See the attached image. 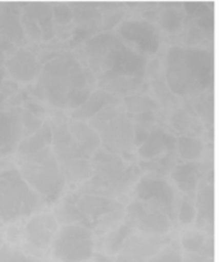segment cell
Instances as JSON below:
<instances>
[{"instance_id": "1", "label": "cell", "mask_w": 219, "mask_h": 262, "mask_svg": "<svg viewBox=\"0 0 219 262\" xmlns=\"http://www.w3.org/2000/svg\"><path fill=\"white\" fill-rule=\"evenodd\" d=\"M91 79L87 69L72 54L64 53L46 61L41 68L35 94L56 109L81 106L90 94Z\"/></svg>"}, {"instance_id": "2", "label": "cell", "mask_w": 219, "mask_h": 262, "mask_svg": "<svg viewBox=\"0 0 219 262\" xmlns=\"http://www.w3.org/2000/svg\"><path fill=\"white\" fill-rule=\"evenodd\" d=\"M90 71L103 87L123 77H145V55L131 49L113 32H103L89 38L84 45Z\"/></svg>"}, {"instance_id": "3", "label": "cell", "mask_w": 219, "mask_h": 262, "mask_svg": "<svg viewBox=\"0 0 219 262\" xmlns=\"http://www.w3.org/2000/svg\"><path fill=\"white\" fill-rule=\"evenodd\" d=\"M163 74L174 96L202 94L213 81V54L197 46H172L164 58Z\"/></svg>"}, {"instance_id": "4", "label": "cell", "mask_w": 219, "mask_h": 262, "mask_svg": "<svg viewBox=\"0 0 219 262\" xmlns=\"http://www.w3.org/2000/svg\"><path fill=\"white\" fill-rule=\"evenodd\" d=\"M90 161L92 177L84 188L108 199L115 200L126 193L138 177L135 166L128 165L127 160L105 150L97 151Z\"/></svg>"}, {"instance_id": "5", "label": "cell", "mask_w": 219, "mask_h": 262, "mask_svg": "<svg viewBox=\"0 0 219 262\" xmlns=\"http://www.w3.org/2000/svg\"><path fill=\"white\" fill-rule=\"evenodd\" d=\"M45 206V200L30 188L19 170L0 171V222L12 223L19 217L32 216Z\"/></svg>"}, {"instance_id": "6", "label": "cell", "mask_w": 219, "mask_h": 262, "mask_svg": "<svg viewBox=\"0 0 219 262\" xmlns=\"http://www.w3.org/2000/svg\"><path fill=\"white\" fill-rule=\"evenodd\" d=\"M19 173L30 188L45 200L46 205L58 201L67 186L51 146L21 161Z\"/></svg>"}, {"instance_id": "7", "label": "cell", "mask_w": 219, "mask_h": 262, "mask_svg": "<svg viewBox=\"0 0 219 262\" xmlns=\"http://www.w3.org/2000/svg\"><path fill=\"white\" fill-rule=\"evenodd\" d=\"M89 124L97 133L105 151L115 154L125 160L132 154L133 123L118 104L109 105L89 120Z\"/></svg>"}, {"instance_id": "8", "label": "cell", "mask_w": 219, "mask_h": 262, "mask_svg": "<svg viewBox=\"0 0 219 262\" xmlns=\"http://www.w3.org/2000/svg\"><path fill=\"white\" fill-rule=\"evenodd\" d=\"M51 253L59 262H84L94 257L96 242L91 229L82 224L64 225L58 229Z\"/></svg>"}, {"instance_id": "9", "label": "cell", "mask_w": 219, "mask_h": 262, "mask_svg": "<svg viewBox=\"0 0 219 262\" xmlns=\"http://www.w3.org/2000/svg\"><path fill=\"white\" fill-rule=\"evenodd\" d=\"M117 36L141 55L155 54L161 48L162 37L159 28L151 20L127 19L117 28Z\"/></svg>"}, {"instance_id": "10", "label": "cell", "mask_w": 219, "mask_h": 262, "mask_svg": "<svg viewBox=\"0 0 219 262\" xmlns=\"http://www.w3.org/2000/svg\"><path fill=\"white\" fill-rule=\"evenodd\" d=\"M136 200L143 201L149 207L166 212L172 220L176 214L177 194L173 187L163 178L146 176L140 178L135 187Z\"/></svg>"}, {"instance_id": "11", "label": "cell", "mask_w": 219, "mask_h": 262, "mask_svg": "<svg viewBox=\"0 0 219 262\" xmlns=\"http://www.w3.org/2000/svg\"><path fill=\"white\" fill-rule=\"evenodd\" d=\"M171 243L167 235H148L133 232L123 243L115 262H146Z\"/></svg>"}, {"instance_id": "12", "label": "cell", "mask_w": 219, "mask_h": 262, "mask_svg": "<svg viewBox=\"0 0 219 262\" xmlns=\"http://www.w3.org/2000/svg\"><path fill=\"white\" fill-rule=\"evenodd\" d=\"M59 224L51 212H38L28 219L25 227V239L28 248L36 252H45L53 245Z\"/></svg>"}, {"instance_id": "13", "label": "cell", "mask_w": 219, "mask_h": 262, "mask_svg": "<svg viewBox=\"0 0 219 262\" xmlns=\"http://www.w3.org/2000/svg\"><path fill=\"white\" fill-rule=\"evenodd\" d=\"M23 31L36 41H49L54 37L53 7L49 4H27L21 14Z\"/></svg>"}, {"instance_id": "14", "label": "cell", "mask_w": 219, "mask_h": 262, "mask_svg": "<svg viewBox=\"0 0 219 262\" xmlns=\"http://www.w3.org/2000/svg\"><path fill=\"white\" fill-rule=\"evenodd\" d=\"M5 72L10 78L21 83H30L40 74L41 63L32 51L27 49H18L4 61Z\"/></svg>"}, {"instance_id": "15", "label": "cell", "mask_w": 219, "mask_h": 262, "mask_svg": "<svg viewBox=\"0 0 219 262\" xmlns=\"http://www.w3.org/2000/svg\"><path fill=\"white\" fill-rule=\"evenodd\" d=\"M23 137L22 107H10L2 112L0 117V155H7L17 150Z\"/></svg>"}, {"instance_id": "16", "label": "cell", "mask_w": 219, "mask_h": 262, "mask_svg": "<svg viewBox=\"0 0 219 262\" xmlns=\"http://www.w3.org/2000/svg\"><path fill=\"white\" fill-rule=\"evenodd\" d=\"M125 106L126 114L133 125H143L151 129L156 120V113L159 109L156 100L146 94L136 92L125 97Z\"/></svg>"}, {"instance_id": "17", "label": "cell", "mask_w": 219, "mask_h": 262, "mask_svg": "<svg viewBox=\"0 0 219 262\" xmlns=\"http://www.w3.org/2000/svg\"><path fill=\"white\" fill-rule=\"evenodd\" d=\"M176 136L158 127L151 128L145 142L137 148L141 161H148L166 154L176 152Z\"/></svg>"}, {"instance_id": "18", "label": "cell", "mask_w": 219, "mask_h": 262, "mask_svg": "<svg viewBox=\"0 0 219 262\" xmlns=\"http://www.w3.org/2000/svg\"><path fill=\"white\" fill-rule=\"evenodd\" d=\"M171 177L185 196H194L202 182V168L196 161L176 164L171 170Z\"/></svg>"}, {"instance_id": "19", "label": "cell", "mask_w": 219, "mask_h": 262, "mask_svg": "<svg viewBox=\"0 0 219 262\" xmlns=\"http://www.w3.org/2000/svg\"><path fill=\"white\" fill-rule=\"evenodd\" d=\"M67 128L79 148L89 159H91L100 150L102 142H100L99 136L89 123L84 120L71 119L67 122Z\"/></svg>"}, {"instance_id": "20", "label": "cell", "mask_w": 219, "mask_h": 262, "mask_svg": "<svg viewBox=\"0 0 219 262\" xmlns=\"http://www.w3.org/2000/svg\"><path fill=\"white\" fill-rule=\"evenodd\" d=\"M195 196V207H196V217L195 223L200 229H208L213 224V210H214V189L213 184L205 182H200Z\"/></svg>"}, {"instance_id": "21", "label": "cell", "mask_w": 219, "mask_h": 262, "mask_svg": "<svg viewBox=\"0 0 219 262\" xmlns=\"http://www.w3.org/2000/svg\"><path fill=\"white\" fill-rule=\"evenodd\" d=\"M51 140H53V129H51L50 122H44L40 129L33 135L25 137L21 140L17 146L18 160L25 161L26 159L36 155L37 152L43 151L44 148L50 147Z\"/></svg>"}, {"instance_id": "22", "label": "cell", "mask_w": 219, "mask_h": 262, "mask_svg": "<svg viewBox=\"0 0 219 262\" xmlns=\"http://www.w3.org/2000/svg\"><path fill=\"white\" fill-rule=\"evenodd\" d=\"M114 104H118L117 96L105 91L104 89H99L96 91H92L86 101L72 112V119L86 122L95 117L97 113L102 112L104 107Z\"/></svg>"}, {"instance_id": "23", "label": "cell", "mask_w": 219, "mask_h": 262, "mask_svg": "<svg viewBox=\"0 0 219 262\" xmlns=\"http://www.w3.org/2000/svg\"><path fill=\"white\" fill-rule=\"evenodd\" d=\"M172 223H173V220L166 212L149 207L146 205V212L141 217L140 222L137 223L135 230H137L138 233H143V234L164 237L171 230Z\"/></svg>"}, {"instance_id": "24", "label": "cell", "mask_w": 219, "mask_h": 262, "mask_svg": "<svg viewBox=\"0 0 219 262\" xmlns=\"http://www.w3.org/2000/svg\"><path fill=\"white\" fill-rule=\"evenodd\" d=\"M25 31L21 23V15L12 9L0 12V40L5 43H18L23 40Z\"/></svg>"}, {"instance_id": "25", "label": "cell", "mask_w": 219, "mask_h": 262, "mask_svg": "<svg viewBox=\"0 0 219 262\" xmlns=\"http://www.w3.org/2000/svg\"><path fill=\"white\" fill-rule=\"evenodd\" d=\"M181 246L186 253H195L213 258L212 238L199 230H189L181 238Z\"/></svg>"}, {"instance_id": "26", "label": "cell", "mask_w": 219, "mask_h": 262, "mask_svg": "<svg viewBox=\"0 0 219 262\" xmlns=\"http://www.w3.org/2000/svg\"><path fill=\"white\" fill-rule=\"evenodd\" d=\"M151 61L153 63L148 64V67H146V72H149L153 76L151 77V90L155 94L159 102L164 105L174 104V102H177V96H174L171 90H169L166 78H164V74L159 73L161 69L158 67V60Z\"/></svg>"}, {"instance_id": "27", "label": "cell", "mask_w": 219, "mask_h": 262, "mask_svg": "<svg viewBox=\"0 0 219 262\" xmlns=\"http://www.w3.org/2000/svg\"><path fill=\"white\" fill-rule=\"evenodd\" d=\"M176 152L186 163L196 161L204 152V143L194 136L182 135L176 138Z\"/></svg>"}, {"instance_id": "28", "label": "cell", "mask_w": 219, "mask_h": 262, "mask_svg": "<svg viewBox=\"0 0 219 262\" xmlns=\"http://www.w3.org/2000/svg\"><path fill=\"white\" fill-rule=\"evenodd\" d=\"M54 216H55L58 224H61L62 227L72 224H82L81 214L77 209L76 202H74L72 194L64 197L63 201L55 207Z\"/></svg>"}, {"instance_id": "29", "label": "cell", "mask_w": 219, "mask_h": 262, "mask_svg": "<svg viewBox=\"0 0 219 262\" xmlns=\"http://www.w3.org/2000/svg\"><path fill=\"white\" fill-rule=\"evenodd\" d=\"M135 230L127 225L126 223H122V224L118 225L117 228L112 230V232L108 233L105 235L104 241V248L103 250L108 253V255H118V252L122 248L123 243L126 242L128 237H130Z\"/></svg>"}, {"instance_id": "30", "label": "cell", "mask_w": 219, "mask_h": 262, "mask_svg": "<svg viewBox=\"0 0 219 262\" xmlns=\"http://www.w3.org/2000/svg\"><path fill=\"white\" fill-rule=\"evenodd\" d=\"M144 77H123V78H117L110 81L104 86L105 91L110 92V94H122V95H130L136 94L138 89L143 86Z\"/></svg>"}, {"instance_id": "31", "label": "cell", "mask_w": 219, "mask_h": 262, "mask_svg": "<svg viewBox=\"0 0 219 262\" xmlns=\"http://www.w3.org/2000/svg\"><path fill=\"white\" fill-rule=\"evenodd\" d=\"M176 165L173 160V154H166L159 158L151 159L148 161H140L141 170L150 173L149 176H166L167 173H171L173 166Z\"/></svg>"}, {"instance_id": "32", "label": "cell", "mask_w": 219, "mask_h": 262, "mask_svg": "<svg viewBox=\"0 0 219 262\" xmlns=\"http://www.w3.org/2000/svg\"><path fill=\"white\" fill-rule=\"evenodd\" d=\"M192 104L191 114L200 117L205 123L212 122L213 119V95L208 94V91L195 95V100Z\"/></svg>"}, {"instance_id": "33", "label": "cell", "mask_w": 219, "mask_h": 262, "mask_svg": "<svg viewBox=\"0 0 219 262\" xmlns=\"http://www.w3.org/2000/svg\"><path fill=\"white\" fill-rule=\"evenodd\" d=\"M185 19V10L178 9V8H168L163 10L161 15V23L163 30L167 32H176L182 26Z\"/></svg>"}, {"instance_id": "34", "label": "cell", "mask_w": 219, "mask_h": 262, "mask_svg": "<svg viewBox=\"0 0 219 262\" xmlns=\"http://www.w3.org/2000/svg\"><path fill=\"white\" fill-rule=\"evenodd\" d=\"M177 215H178L180 223L184 225H189L195 222V217H196V207H195L194 197L185 196L182 199L178 207V214Z\"/></svg>"}, {"instance_id": "35", "label": "cell", "mask_w": 219, "mask_h": 262, "mask_svg": "<svg viewBox=\"0 0 219 262\" xmlns=\"http://www.w3.org/2000/svg\"><path fill=\"white\" fill-rule=\"evenodd\" d=\"M0 262H37L33 257L26 255L23 251L4 245L0 248Z\"/></svg>"}, {"instance_id": "36", "label": "cell", "mask_w": 219, "mask_h": 262, "mask_svg": "<svg viewBox=\"0 0 219 262\" xmlns=\"http://www.w3.org/2000/svg\"><path fill=\"white\" fill-rule=\"evenodd\" d=\"M171 124L178 132L187 133L192 125L191 115L185 109H177L171 117Z\"/></svg>"}, {"instance_id": "37", "label": "cell", "mask_w": 219, "mask_h": 262, "mask_svg": "<svg viewBox=\"0 0 219 262\" xmlns=\"http://www.w3.org/2000/svg\"><path fill=\"white\" fill-rule=\"evenodd\" d=\"M44 124L43 118H38L33 115L32 113L22 109V127H23V138L33 135L37 132Z\"/></svg>"}, {"instance_id": "38", "label": "cell", "mask_w": 219, "mask_h": 262, "mask_svg": "<svg viewBox=\"0 0 219 262\" xmlns=\"http://www.w3.org/2000/svg\"><path fill=\"white\" fill-rule=\"evenodd\" d=\"M146 262H184L182 261V255L178 251V248L168 245L166 248L156 253L154 257Z\"/></svg>"}, {"instance_id": "39", "label": "cell", "mask_w": 219, "mask_h": 262, "mask_svg": "<svg viewBox=\"0 0 219 262\" xmlns=\"http://www.w3.org/2000/svg\"><path fill=\"white\" fill-rule=\"evenodd\" d=\"M53 19L54 22L67 25L73 19L72 8L67 4H55L53 7Z\"/></svg>"}, {"instance_id": "40", "label": "cell", "mask_w": 219, "mask_h": 262, "mask_svg": "<svg viewBox=\"0 0 219 262\" xmlns=\"http://www.w3.org/2000/svg\"><path fill=\"white\" fill-rule=\"evenodd\" d=\"M23 109L27 110V112H30V113H32L33 115H36V117H38V118H43V115L45 114V109H44V107L41 106L38 102L26 101L25 107H23Z\"/></svg>"}, {"instance_id": "41", "label": "cell", "mask_w": 219, "mask_h": 262, "mask_svg": "<svg viewBox=\"0 0 219 262\" xmlns=\"http://www.w3.org/2000/svg\"><path fill=\"white\" fill-rule=\"evenodd\" d=\"M182 261L184 262H213L212 257H207L203 255H195V253H185L182 256Z\"/></svg>"}, {"instance_id": "42", "label": "cell", "mask_w": 219, "mask_h": 262, "mask_svg": "<svg viewBox=\"0 0 219 262\" xmlns=\"http://www.w3.org/2000/svg\"><path fill=\"white\" fill-rule=\"evenodd\" d=\"M122 18L121 14H112L109 17L105 18L104 20V32H109V30H113L114 26L120 22V19Z\"/></svg>"}, {"instance_id": "43", "label": "cell", "mask_w": 219, "mask_h": 262, "mask_svg": "<svg viewBox=\"0 0 219 262\" xmlns=\"http://www.w3.org/2000/svg\"><path fill=\"white\" fill-rule=\"evenodd\" d=\"M4 55H3V51L0 50V69H3V68H5L4 67Z\"/></svg>"}, {"instance_id": "44", "label": "cell", "mask_w": 219, "mask_h": 262, "mask_svg": "<svg viewBox=\"0 0 219 262\" xmlns=\"http://www.w3.org/2000/svg\"><path fill=\"white\" fill-rule=\"evenodd\" d=\"M4 245H5V243H4V238H3V235L0 234V248H2Z\"/></svg>"}, {"instance_id": "45", "label": "cell", "mask_w": 219, "mask_h": 262, "mask_svg": "<svg viewBox=\"0 0 219 262\" xmlns=\"http://www.w3.org/2000/svg\"><path fill=\"white\" fill-rule=\"evenodd\" d=\"M3 101H4V94H2V92H0V104H2Z\"/></svg>"}, {"instance_id": "46", "label": "cell", "mask_w": 219, "mask_h": 262, "mask_svg": "<svg viewBox=\"0 0 219 262\" xmlns=\"http://www.w3.org/2000/svg\"><path fill=\"white\" fill-rule=\"evenodd\" d=\"M84 262H97V261H95V260H89V261H84Z\"/></svg>"}, {"instance_id": "47", "label": "cell", "mask_w": 219, "mask_h": 262, "mask_svg": "<svg viewBox=\"0 0 219 262\" xmlns=\"http://www.w3.org/2000/svg\"><path fill=\"white\" fill-rule=\"evenodd\" d=\"M0 117H2V112H0Z\"/></svg>"}]
</instances>
